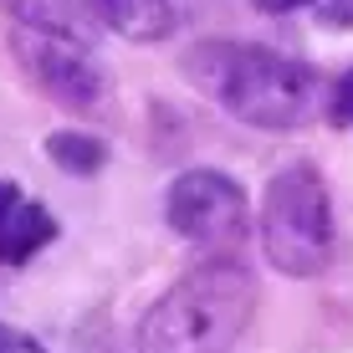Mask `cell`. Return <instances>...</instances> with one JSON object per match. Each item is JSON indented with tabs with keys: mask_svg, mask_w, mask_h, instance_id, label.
Wrapping results in <instances>:
<instances>
[{
	"mask_svg": "<svg viewBox=\"0 0 353 353\" xmlns=\"http://www.w3.org/2000/svg\"><path fill=\"white\" fill-rule=\"evenodd\" d=\"M185 72L200 92H210L230 118L251 128H302L323 108V82L312 67L292 62L272 46H246V41H200L185 57Z\"/></svg>",
	"mask_w": 353,
	"mask_h": 353,
	"instance_id": "cell-1",
	"label": "cell"
},
{
	"mask_svg": "<svg viewBox=\"0 0 353 353\" xmlns=\"http://www.w3.org/2000/svg\"><path fill=\"white\" fill-rule=\"evenodd\" d=\"M256 318V276L236 256L190 266L174 287L143 312L139 353H225Z\"/></svg>",
	"mask_w": 353,
	"mask_h": 353,
	"instance_id": "cell-2",
	"label": "cell"
},
{
	"mask_svg": "<svg viewBox=\"0 0 353 353\" xmlns=\"http://www.w3.org/2000/svg\"><path fill=\"white\" fill-rule=\"evenodd\" d=\"M261 251L282 276H318L333 261V194L312 164H287L266 179Z\"/></svg>",
	"mask_w": 353,
	"mask_h": 353,
	"instance_id": "cell-3",
	"label": "cell"
},
{
	"mask_svg": "<svg viewBox=\"0 0 353 353\" xmlns=\"http://www.w3.org/2000/svg\"><path fill=\"white\" fill-rule=\"evenodd\" d=\"M10 52L26 77L62 108H92L108 92V67L97 62L92 31L57 26H10Z\"/></svg>",
	"mask_w": 353,
	"mask_h": 353,
	"instance_id": "cell-4",
	"label": "cell"
},
{
	"mask_svg": "<svg viewBox=\"0 0 353 353\" xmlns=\"http://www.w3.org/2000/svg\"><path fill=\"white\" fill-rule=\"evenodd\" d=\"M164 221L174 236L200 246H236L246 236V190L221 169H185L164 194Z\"/></svg>",
	"mask_w": 353,
	"mask_h": 353,
	"instance_id": "cell-5",
	"label": "cell"
},
{
	"mask_svg": "<svg viewBox=\"0 0 353 353\" xmlns=\"http://www.w3.org/2000/svg\"><path fill=\"white\" fill-rule=\"evenodd\" d=\"M52 241H57L52 210L41 200H31L21 185L0 179V266H26Z\"/></svg>",
	"mask_w": 353,
	"mask_h": 353,
	"instance_id": "cell-6",
	"label": "cell"
},
{
	"mask_svg": "<svg viewBox=\"0 0 353 353\" xmlns=\"http://www.w3.org/2000/svg\"><path fill=\"white\" fill-rule=\"evenodd\" d=\"M97 26L123 41H164L174 31V0H82Z\"/></svg>",
	"mask_w": 353,
	"mask_h": 353,
	"instance_id": "cell-7",
	"label": "cell"
},
{
	"mask_svg": "<svg viewBox=\"0 0 353 353\" xmlns=\"http://www.w3.org/2000/svg\"><path fill=\"white\" fill-rule=\"evenodd\" d=\"M46 159L62 169V174L92 179L108 164V143L97 133H82V128H57V133H46Z\"/></svg>",
	"mask_w": 353,
	"mask_h": 353,
	"instance_id": "cell-8",
	"label": "cell"
},
{
	"mask_svg": "<svg viewBox=\"0 0 353 353\" xmlns=\"http://www.w3.org/2000/svg\"><path fill=\"white\" fill-rule=\"evenodd\" d=\"M10 26H57V31H92L82 0H0Z\"/></svg>",
	"mask_w": 353,
	"mask_h": 353,
	"instance_id": "cell-9",
	"label": "cell"
},
{
	"mask_svg": "<svg viewBox=\"0 0 353 353\" xmlns=\"http://www.w3.org/2000/svg\"><path fill=\"white\" fill-rule=\"evenodd\" d=\"M261 16H307L318 26L353 31V0H256Z\"/></svg>",
	"mask_w": 353,
	"mask_h": 353,
	"instance_id": "cell-10",
	"label": "cell"
},
{
	"mask_svg": "<svg viewBox=\"0 0 353 353\" xmlns=\"http://www.w3.org/2000/svg\"><path fill=\"white\" fill-rule=\"evenodd\" d=\"M323 113L333 128H353V72L333 77V88L323 92Z\"/></svg>",
	"mask_w": 353,
	"mask_h": 353,
	"instance_id": "cell-11",
	"label": "cell"
},
{
	"mask_svg": "<svg viewBox=\"0 0 353 353\" xmlns=\"http://www.w3.org/2000/svg\"><path fill=\"white\" fill-rule=\"evenodd\" d=\"M0 353H46L36 338H26V333H16V327H6L0 323Z\"/></svg>",
	"mask_w": 353,
	"mask_h": 353,
	"instance_id": "cell-12",
	"label": "cell"
}]
</instances>
